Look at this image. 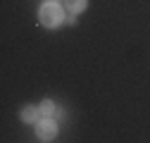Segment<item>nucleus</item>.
Here are the masks:
<instances>
[{"label":"nucleus","instance_id":"1","mask_svg":"<svg viewBox=\"0 0 150 143\" xmlns=\"http://www.w3.org/2000/svg\"><path fill=\"white\" fill-rule=\"evenodd\" d=\"M38 19H41V24H43V26H48V29H57V26L64 22V12H62V7H60V5H55V0H52V3L41 5Z\"/></svg>","mask_w":150,"mask_h":143},{"label":"nucleus","instance_id":"2","mask_svg":"<svg viewBox=\"0 0 150 143\" xmlns=\"http://www.w3.org/2000/svg\"><path fill=\"white\" fill-rule=\"evenodd\" d=\"M36 134H38L41 141H52L57 136V124H55L52 117H41L36 122Z\"/></svg>","mask_w":150,"mask_h":143},{"label":"nucleus","instance_id":"3","mask_svg":"<svg viewBox=\"0 0 150 143\" xmlns=\"http://www.w3.org/2000/svg\"><path fill=\"white\" fill-rule=\"evenodd\" d=\"M38 119H41V110H38V107L26 105L24 110H22V122H26V124H36Z\"/></svg>","mask_w":150,"mask_h":143},{"label":"nucleus","instance_id":"4","mask_svg":"<svg viewBox=\"0 0 150 143\" xmlns=\"http://www.w3.org/2000/svg\"><path fill=\"white\" fill-rule=\"evenodd\" d=\"M88 7V0H67V10L74 12V14H79Z\"/></svg>","mask_w":150,"mask_h":143},{"label":"nucleus","instance_id":"5","mask_svg":"<svg viewBox=\"0 0 150 143\" xmlns=\"http://www.w3.org/2000/svg\"><path fill=\"white\" fill-rule=\"evenodd\" d=\"M38 110H41V117H52L57 107H55V103H52V100H43Z\"/></svg>","mask_w":150,"mask_h":143},{"label":"nucleus","instance_id":"6","mask_svg":"<svg viewBox=\"0 0 150 143\" xmlns=\"http://www.w3.org/2000/svg\"><path fill=\"white\" fill-rule=\"evenodd\" d=\"M55 117H57V119H64L67 112H64V110H55Z\"/></svg>","mask_w":150,"mask_h":143}]
</instances>
